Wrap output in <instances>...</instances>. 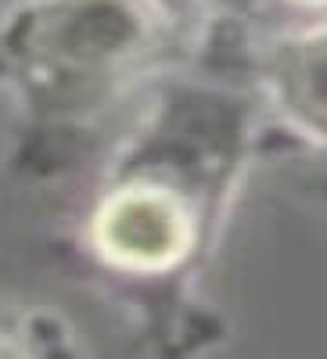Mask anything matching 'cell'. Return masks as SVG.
Returning <instances> with one entry per match:
<instances>
[{"mask_svg": "<svg viewBox=\"0 0 327 359\" xmlns=\"http://www.w3.org/2000/svg\"><path fill=\"white\" fill-rule=\"evenodd\" d=\"M299 4H313V8H327V0H299Z\"/></svg>", "mask_w": 327, "mask_h": 359, "instance_id": "cell-3", "label": "cell"}, {"mask_svg": "<svg viewBox=\"0 0 327 359\" xmlns=\"http://www.w3.org/2000/svg\"><path fill=\"white\" fill-rule=\"evenodd\" d=\"M94 252L123 273H166L194 241L187 201L159 184H123L101 198L91 223Z\"/></svg>", "mask_w": 327, "mask_h": 359, "instance_id": "cell-2", "label": "cell"}, {"mask_svg": "<svg viewBox=\"0 0 327 359\" xmlns=\"http://www.w3.org/2000/svg\"><path fill=\"white\" fill-rule=\"evenodd\" d=\"M162 36L159 0H25L4 22V54L36 104H98Z\"/></svg>", "mask_w": 327, "mask_h": 359, "instance_id": "cell-1", "label": "cell"}]
</instances>
